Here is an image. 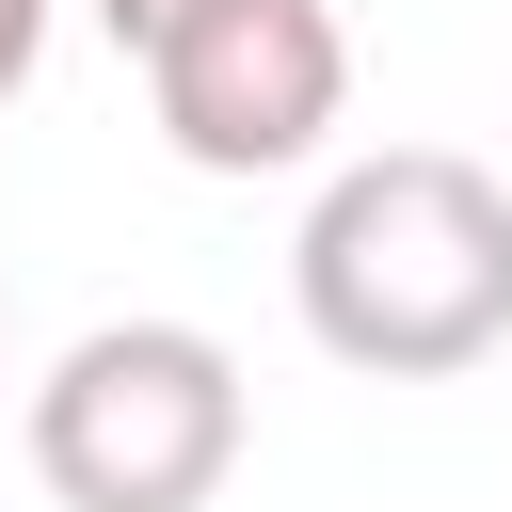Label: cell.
Masks as SVG:
<instances>
[{
  "mask_svg": "<svg viewBox=\"0 0 512 512\" xmlns=\"http://www.w3.org/2000/svg\"><path fill=\"white\" fill-rule=\"evenodd\" d=\"M32 48H48V0H0V112H16V80H32Z\"/></svg>",
  "mask_w": 512,
  "mask_h": 512,
  "instance_id": "5b68a950",
  "label": "cell"
},
{
  "mask_svg": "<svg viewBox=\"0 0 512 512\" xmlns=\"http://www.w3.org/2000/svg\"><path fill=\"white\" fill-rule=\"evenodd\" d=\"M0 336H16V304H0Z\"/></svg>",
  "mask_w": 512,
  "mask_h": 512,
  "instance_id": "8992f818",
  "label": "cell"
},
{
  "mask_svg": "<svg viewBox=\"0 0 512 512\" xmlns=\"http://www.w3.org/2000/svg\"><path fill=\"white\" fill-rule=\"evenodd\" d=\"M240 352L208 320H96L32 384V480L64 512H208L240 480Z\"/></svg>",
  "mask_w": 512,
  "mask_h": 512,
  "instance_id": "7a4b0ae2",
  "label": "cell"
},
{
  "mask_svg": "<svg viewBox=\"0 0 512 512\" xmlns=\"http://www.w3.org/2000/svg\"><path fill=\"white\" fill-rule=\"evenodd\" d=\"M176 16H208V0H96V32H112V48H128V64H144V48H160V32H176Z\"/></svg>",
  "mask_w": 512,
  "mask_h": 512,
  "instance_id": "277c9868",
  "label": "cell"
},
{
  "mask_svg": "<svg viewBox=\"0 0 512 512\" xmlns=\"http://www.w3.org/2000/svg\"><path fill=\"white\" fill-rule=\"evenodd\" d=\"M144 112L192 176H304L352 112V32L336 0H208L144 48Z\"/></svg>",
  "mask_w": 512,
  "mask_h": 512,
  "instance_id": "3957f363",
  "label": "cell"
},
{
  "mask_svg": "<svg viewBox=\"0 0 512 512\" xmlns=\"http://www.w3.org/2000/svg\"><path fill=\"white\" fill-rule=\"evenodd\" d=\"M288 304L368 384H448L512 336V176L464 144H368L288 240Z\"/></svg>",
  "mask_w": 512,
  "mask_h": 512,
  "instance_id": "6da1fadb",
  "label": "cell"
}]
</instances>
